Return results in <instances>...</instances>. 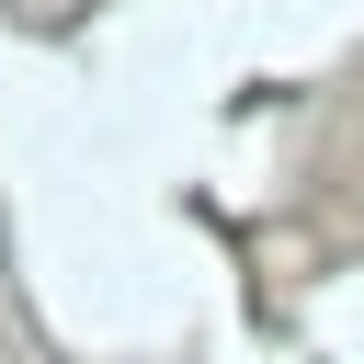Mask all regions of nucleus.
Instances as JSON below:
<instances>
[]
</instances>
